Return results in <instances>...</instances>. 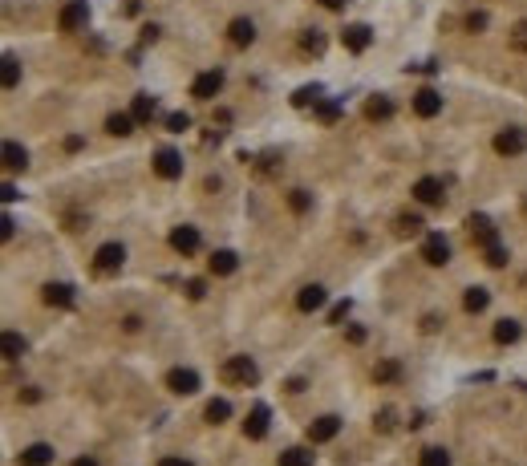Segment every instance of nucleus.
<instances>
[{"mask_svg":"<svg viewBox=\"0 0 527 466\" xmlns=\"http://www.w3.org/2000/svg\"><path fill=\"white\" fill-rule=\"evenodd\" d=\"M220 382H227V385H256L260 382V369H256V361L252 357H227L220 365Z\"/></svg>","mask_w":527,"mask_h":466,"instance_id":"1","label":"nucleus"},{"mask_svg":"<svg viewBox=\"0 0 527 466\" xmlns=\"http://www.w3.org/2000/svg\"><path fill=\"white\" fill-rule=\"evenodd\" d=\"M122 264H126V248L122 244H102L93 252V272L97 276H114V272H122Z\"/></svg>","mask_w":527,"mask_h":466,"instance_id":"2","label":"nucleus"},{"mask_svg":"<svg viewBox=\"0 0 527 466\" xmlns=\"http://www.w3.org/2000/svg\"><path fill=\"white\" fill-rule=\"evenodd\" d=\"M527 150V134L519 126H507L495 134V154H503V159H515V154H524Z\"/></svg>","mask_w":527,"mask_h":466,"instance_id":"3","label":"nucleus"},{"mask_svg":"<svg viewBox=\"0 0 527 466\" xmlns=\"http://www.w3.org/2000/svg\"><path fill=\"white\" fill-rule=\"evenodd\" d=\"M57 25H61V33H78V29H86L89 25V4L86 0H69V4L61 8Z\"/></svg>","mask_w":527,"mask_h":466,"instance_id":"4","label":"nucleus"},{"mask_svg":"<svg viewBox=\"0 0 527 466\" xmlns=\"http://www.w3.org/2000/svg\"><path fill=\"white\" fill-rule=\"evenodd\" d=\"M442 195H446V187H442V178H434V174H426V178L414 183V199H418L422 207H438Z\"/></svg>","mask_w":527,"mask_h":466,"instance_id":"5","label":"nucleus"},{"mask_svg":"<svg viewBox=\"0 0 527 466\" xmlns=\"http://www.w3.org/2000/svg\"><path fill=\"white\" fill-rule=\"evenodd\" d=\"M220 89H223V69H207V73H199V78H195V85H191V97L211 102Z\"/></svg>","mask_w":527,"mask_h":466,"instance_id":"6","label":"nucleus"},{"mask_svg":"<svg viewBox=\"0 0 527 466\" xmlns=\"http://www.w3.org/2000/svg\"><path fill=\"white\" fill-rule=\"evenodd\" d=\"M337 434H341V418H337V414H325V418H316V422L308 426V442H312V446L333 442Z\"/></svg>","mask_w":527,"mask_h":466,"instance_id":"7","label":"nucleus"},{"mask_svg":"<svg viewBox=\"0 0 527 466\" xmlns=\"http://www.w3.org/2000/svg\"><path fill=\"white\" fill-rule=\"evenodd\" d=\"M154 174H159V178H167V183L178 178V174H183V154L171 150V146H163V150L154 154Z\"/></svg>","mask_w":527,"mask_h":466,"instance_id":"8","label":"nucleus"},{"mask_svg":"<svg viewBox=\"0 0 527 466\" xmlns=\"http://www.w3.org/2000/svg\"><path fill=\"white\" fill-rule=\"evenodd\" d=\"M167 389L178 393V397H191V393H199V373L195 369H171L167 373Z\"/></svg>","mask_w":527,"mask_h":466,"instance_id":"9","label":"nucleus"},{"mask_svg":"<svg viewBox=\"0 0 527 466\" xmlns=\"http://www.w3.org/2000/svg\"><path fill=\"white\" fill-rule=\"evenodd\" d=\"M268 422H272V410H268L264 401H256V406L248 410V422H244V434H248L252 442H260L264 434H268Z\"/></svg>","mask_w":527,"mask_h":466,"instance_id":"10","label":"nucleus"},{"mask_svg":"<svg viewBox=\"0 0 527 466\" xmlns=\"http://www.w3.org/2000/svg\"><path fill=\"white\" fill-rule=\"evenodd\" d=\"M199 244H203V240H199V227H191V223H183V227L171 231V248H175L178 255H195Z\"/></svg>","mask_w":527,"mask_h":466,"instance_id":"11","label":"nucleus"},{"mask_svg":"<svg viewBox=\"0 0 527 466\" xmlns=\"http://www.w3.org/2000/svg\"><path fill=\"white\" fill-rule=\"evenodd\" d=\"M414 114H418V118H434V114H442V93L438 89L422 85V89L414 93Z\"/></svg>","mask_w":527,"mask_h":466,"instance_id":"12","label":"nucleus"},{"mask_svg":"<svg viewBox=\"0 0 527 466\" xmlns=\"http://www.w3.org/2000/svg\"><path fill=\"white\" fill-rule=\"evenodd\" d=\"M422 259H426L430 268H442V264L450 259V244L442 240L438 231H430V235H426V244H422Z\"/></svg>","mask_w":527,"mask_h":466,"instance_id":"13","label":"nucleus"},{"mask_svg":"<svg viewBox=\"0 0 527 466\" xmlns=\"http://www.w3.org/2000/svg\"><path fill=\"white\" fill-rule=\"evenodd\" d=\"M41 300L45 304H49V308H73V284H61V280H57V284H45L41 288Z\"/></svg>","mask_w":527,"mask_h":466,"instance_id":"14","label":"nucleus"},{"mask_svg":"<svg viewBox=\"0 0 527 466\" xmlns=\"http://www.w3.org/2000/svg\"><path fill=\"white\" fill-rule=\"evenodd\" d=\"M341 41H345L349 53H365L369 41H373V29H369V25H345V29H341Z\"/></svg>","mask_w":527,"mask_h":466,"instance_id":"15","label":"nucleus"},{"mask_svg":"<svg viewBox=\"0 0 527 466\" xmlns=\"http://www.w3.org/2000/svg\"><path fill=\"white\" fill-rule=\"evenodd\" d=\"M227 41L235 45V49H248V45L256 41V25H252L248 16H235V21L227 25Z\"/></svg>","mask_w":527,"mask_h":466,"instance_id":"16","label":"nucleus"},{"mask_svg":"<svg viewBox=\"0 0 527 466\" xmlns=\"http://www.w3.org/2000/svg\"><path fill=\"white\" fill-rule=\"evenodd\" d=\"M467 227H471V235L483 244V248H491V244H499V231H495V223L487 219V215H471L467 219Z\"/></svg>","mask_w":527,"mask_h":466,"instance_id":"17","label":"nucleus"},{"mask_svg":"<svg viewBox=\"0 0 527 466\" xmlns=\"http://www.w3.org/2000/svg\"><path fill=\"white\" fill-rule=\"evenodd\" d=\"M325 300H329V292H325L320 284H305V288L296 292V308H301V312H316V308H325Z\"/></svg>","mask_w":527,"mask_h":466,"instance_id":"18","label":"nucleus"},{"mask_svg":"<svg viewBox=\"0 0 527 466\" xmlns=\"http://www.w3.org/2000/svg\"><path fill=\"white\" fill-rule=\"evenodd\" d=\"M207 268H211L215 276H231V272L239 268V255H235V252H227V248H220V252H211Z\"/></svg>","mask_w":527,"mask_h":466,"instance_id":"19","label":"nucleus"},{"mask_svg":"<svg viewBox=\"0 0 527 466\" xmlns=\"http://www.w3.org/2000/svg\"><path fill=\"white\" fill-rule=\"evenodd\" d=\"M49 463H53V446H45V442H33V446L21 450V466H49Z\"/></svg>","mask_w":527,"mask_h":466,"instance_id":"20","label":"nucleus"},{"mask_svg":"<svg viewBox=\"0 0 527 466\" xmlns=\"http://www.w3.org/2000/svg\"><path fill=\"white\" fill-rule=\"evenodd\" d=\"M0 154H4V167H8V170H25V167H29V150H25L21 142H4V150H0Z\"/></svg>","mask_w":527,"mask_h":466,"instance_id":"21","label":"nucleus"},{"mask_svg":"<svg viewBox=\"0 0 527 466\" xmlns=\"http://www.w3.org/2000/svg\"><path fill=\"white\" fill-rule=\"evenodd\" d=\"M154 97L150 93H134V102H130V114H134V122H150L154 118Z\"/></svg>","mask_w":527,"mask_h":466,"instance_id":"22","label":"nucleus"},{"mask_svg":"<svg viewBox=\"0 0 527 466\" xmlns=\"http://www.w3.org/2000/svg\"><path fill=\"white\" fill-rule=\"evenodd\" d=\"M365 118H369V122H386V118H394V102L377 93V97L365 106Z\"/></svg>","mask_w":527,"mask_h":466,"instance_id":"23","label":"nucleus"},{"mask_svg":"<svg viewBox=\"0 0 527 466\" xmlns=\"http://www.w3.org/2000/svg\"><path fill=\"white\" fill-rule=\"evenodd\" d=\"M312 110H316V118H320L325 126H333V122L341 118V102H337V97H320V102H316Z\"/></svg>","mask_w":527,"mask_h":466,"instance_id":"24","label":"nucleus"},{"mask_svg":"<svg viewBox=\"0 0 527 466\" xmlns=\"http://www.w3.org/2000/svg\"><path fill=\"white\" fill-rule=\"evenodd\" d=\"M320 97H325V89H320V85H301V89L292 93V106H296V110H308V106H316Z\"/></svg>","mask_w":527,"mask_h":466,"instance_id":"25","label":"nucleus"},{"mask_svg":"<svg viewBox=\"0 0 527 466\" xmlns=\"http://www.w3.org/2000/svg\"><path fill=\"white\" fill-rule=\"evenodd\" d=\"M106 130H110L114 138H126V134H134V114H110V118H106Z\"/></svg>","mask_w":527,"mask_h":466,"instance_id":"26","label":"nucleus"},{"mask_svg":"<svg viewBox=\"0 0 527 466\" xmlns=\"http://www.w3.org/2000/svg\"><path fill=\"white\" fill-rule=\"evenodd\" d=\"M0 345H4V361H16V357L25 353V337H21V333H12V329H4Z\"/></svg>","mask_w":527,"mask_h":466,"instance_id":"27","label":"nucleus"},{"mask_svg":"<svg viewBox=\"0 0 527 466\" xmlns=\"http://www.w3.org/2000/svg\"><path fill=\"white\" fill-rule=\"evenodd\" d=\"M227 418H231V401H227V397H211V401H207V422L220 426V422H227Z\"/></svg>","mask_w":527,"mask_h":466,"instance_id":"28","label":"nucleus"},{"mask_svg":"<svg viewBox=\"0 0 527 466\" xmlns=\"http://www.w3.org/2000/svg\"><path fill=\"white\" fill-rule=\"evenodd\" d=\"M0 65H4V69H0V82H4V89H16V82H21V61L8 53Z\"/></svg>","mask_w":527,"mask_h":466,"instance_id":"29","label":"nucleus"},{"mask_svg":"<svg viewBox=\"0 0 527 466\" xmlns=\"http://www.w3.org/2000/svg\"><path fill=\"white\" fill-rule=\"evenodd\" d=\"M487 304H491V292H487V288H467V296H462V308H467V312H483Z\"/></svg>","mask_w":527,"mask_h":466,"instance_id":"30","label":"nucleus"},{"mask_svg":"<svg viewBox=\"0 0 527 466\" xmlns=\"http://www.w3.org/2000/svg\"><path fill=\"white\" fill-rule=\"evenodd\" d=\"M280 466H312V450H305V446H288V450L280 454Z\"/></svg>","mask_w":527,"mask_h":466,"instance_id":"31","label":"nucleus"},{"mask_svg":"<svg viewBox=\"0 0 527 466\" xmlns=\"http://www.w3.org/2000/svg\"><path fill=\"white\" fill-rule=\"evenodd\" d=\"M519 333H524L519 321H499V325H495V340H499V345H515Z\"/></svg>","mask_w":527,"mask_h":466,"instance_id":"32","label":"nucleus"},{"mask_svg":"<svg viewBox=\"0 0 527 466\" xmlns=\"http://www.w3.org/2000/svg\"><path fill=\"white\" fill-rule=\"evenodd\" d=\"M418 466H450V454H446L442 446H426V450L418 454Z\"/></svg>","mask_w":527,"mask_h":466,"instance_id":"33","label":"nucleus"},{"mask_svg":"<svg viewBox=\"0 0 527 466\" xmlns=\"http://www.w3.org/2000/svg\"><path fill=\"white\" fill-rule=\"evenodd\" d=\"M397 377H401V365H397V361H382V365L373 369V382L377 385H390V382H397Z\"/></svg>","mask_w":527,"mask_h":466,"instance_id":"34","label":"nucleus"},{"mask_svg":"<svg viewBox=\"0 0 527 466\" xmlns=\"http://www.w3.org/2000/svg\"><path fill=\"white\" fill-rule=\"evenodd\" d=\"M397 235H418L422 231V215H397Z\"/></svg>","mask_w":527,"mask_h":466,"instance_id":"35","label":"nucleus"},{"mask_svg":"<svg viewBox=\"0 0 527 466\" xmlns=\"http://www.w3.org/2000/svg\"><path fill=\"white\" fill-rule=\"evenodd\" d=\"M288 207L296 215H305L308 207H312V195H308V191H288Z\"/></svg>","mask_w":527,"mask_h":466,"instance_id":"36","label":"nucleus"},{"mask_svg":"<svg viewBox=\"0 0 527 466\" xmlns=\"http://www.w3.org/2000/svg\"><path fill=\"white\" fill-rule=\"evenodd\" d=\"M308 53H325V37H320V29H305V37H301Z\"/></svg>","mask_w":527,"mask_h":466,"instance_id":"37","label":"nucleus"},{"mask_svg":"<svg viewBox=\"0 0 527 466\" xmlns=\"http://www.w3.org/2000/svg\"><path fill=\"white\" fill-rule=\"evenodd\" d=\"M511 49H515V53H524V57H527V21H519V25L511 29Z\"/></svg>","mask_w":527,"mask_h":466,"instance_id":"38","label":"nucleus"},{"mask_svg":"<svg viewBox=\"0 0 527 466\" xmlns=\"http://www.w3.org/2000/svg\"><path fill=\"white\" fill-rule=\"evenodd\" d=\"M167 130H171V134H183V130H191V118H187L183 110H175V114H167Z\"/></svg>","mask_w":527,"mask_h":466,"instance_id":"39","label":"nucleus"},{"mask_svg":"<svg viewBox=\"0 0 527 466\" xmlns=\"http://www.w3.org/2000/svg\"><path fill=\"white\" fill-rule=\"evenodd\" d=\"M483 252H487V264H491V268H503V264H507V248H503V244H491Z\"/></svg>","mask_w":527,"mask_h":466,"instance_id":"40","label":"nucleus"},{"mask_svg":"<svg viewBox=\"0 0 527 466\" xmlns=\"http://www.w3.org/2000/svg\"><path fill=\"white\" fill-rule=\"evenodd\" d=\"M394 410H382V414H377V418H373V430H382V434H390V430H394Z\"/></svg>","mask_w":527,"mask_h":466,"instance_id":"41","label":"nucleus"},{"mask_svg":"<svg viewBox=\"0 0 527 466\" xmlns=\"http://www.w3.org/2000/svg\"><path fill=\"white\" fill-rule=\"evenodd\" d=\"M349 300H341V304H333V308H329V325H341V321H345V316H349Z\"/></svg>","mask_w":527,"mask_h":466,"instance_id":"42","label":"nucleus"},{"mask_svg":"<svg viewBox=\"0 0 527 466\" xmlns=\"http://www.w3.org/2000/svg\"><path fill=\"white\" fill-rule=\"evenodd\" d=\"M487 25H491V16H487V12H471V16H467V29H471V33H483Z\"/></svg>","mask_w":527,"mask_h":466,"instance_id":"43","label":"nucleus"},{"mask_svg":"<svg viewBox=\"0 0 527 466\" xmlns=\"http://www.w3.org/2000/svg\"><path fill=\"white\" fill-rule=\"evenodd\" d=\"M187 296L203 300V296H207V284H203V280H187Z\"/></svg>","mask_w":527,"mask_h":466,"instance_id":"44","label":"nucleus"},{"mask_svg":"<svg viewBox=\"0 0 527 466\" xmlns=\"http://www.w3.org/2000/svg\"><path fill=\"white\" fill-rule=\"evenodd\" d=\"M12 235H16V223L4 215V219H0V240H12Z\"/></svg>","mask_w":527,"mask_h":466,"instance_id":"45","label":"nucleus"},{"mask_svg":"<svg viewBox=\"0 0 527 466\" xmlns=\"http://www.w3.org/2000/svg\"><path fill=\"white\" fill-rule=\"evenodd\" d=\"M276 163H280L276 154H264V159H260V174H276Z\"/></svg>","mask_w":527,"mask_h":466,"instance_id":"46","label":"nucleus"},{"mask_svg":"<svg viewBox=\"0 0 527 466\" xmlns=\"http://www.w3.org/2000/svg\"><path fill=\"white\" fill-rule=\"evenodd\" d=\"M0 199H4V203H16L21 195H16V187H12V183H4V187H0Z\"/></svg>","mask_w":527,"mask_h":466,"instance_id":"47","label":"nucleus"},{"mask_svg":"<svg viewBox=\"0 0 527 466\" xmlns=\"http://www.w3.org/2000/svg\"><path fill=\"white\" fill-rule=\"evenodd\" d=\"M345 337H349V345H361V340H365V329H361V325H349Z\"/></svg>","mask_w":527,"mask_h":466,"instance_id":"48","label":"nucleus"},{"mask_svg":"<svg viewBox=\"0 0 527 466\" xmlns=\"http://www.w3.org/2000/svg\"><path fill=\"white\" fill-rule=\"evenodd\" d=\"M122 329H126V333H138V329H142V316H122Z\"/></svg>","mask_w":527,"mask_h":466,"instance_id":"49","label":"nucleus"},{"mask_svg":"<svg viewBox=\"0 0 527 466\" xmlns=\"http://www.w3.org/2000/svg\"><path fill=\"white\" fill-rule=\"evenodd\" d=\"M21 401H41V389H33V385H29V389H21Z\"/></svg>","mask_w":527,"mask_h":466,"instance_id":"50","label":"nucleus"},{"mask_svg":"<svg viewBox=\"0 0 527 466\" xmlns=\"http://www.w3.org/2000/svg\"><path fill=\"white\" fill-rule=\"evenodd\" d=\"M142 41H146V45L159 41V25H146V29H142Z\"/></svg>","mask_w":527,"mask_h":466,"instance_id":"51","label":"nucleus"},{"mask_svg":"<svg viewBox=\"0 0 527 466\" xmlns=\"http://www.w3.org/2000/svg\"><path fill=\"white\" fill-rule=\"evenodd\" d=\"M159 466H191V463H187V458H163Z\"/></svg>","mask_w":527,"mask_h":466,"instance_id":"52","label":"nucleus"},{"mask_svg":"<svg viewBox=\"0 0 527 466\" xmlns=\"http://www.w3.org/2000/svg\"><path fill=\"white\" fill-rule=\"evenodd\" d=\"M320 4H325V8H345L349 0H320Z\"/></svg>","mask_w":527,"mask_h":466,"instance_id":"53","label":"nucleus"},{"mask_svg":"<svg viewBox=\"0 0 527 466\" xmlns=\"http://www.w3.org/2000/svg\"><path fill=\"white\" fill-rule=\"evenodd\" d=\"M73 466H97V463H93V458H78Z\"/></svg>","mask_w":527,"mask_h":466,"instance_id":"54","label":"nucleus"}]
</instances>
